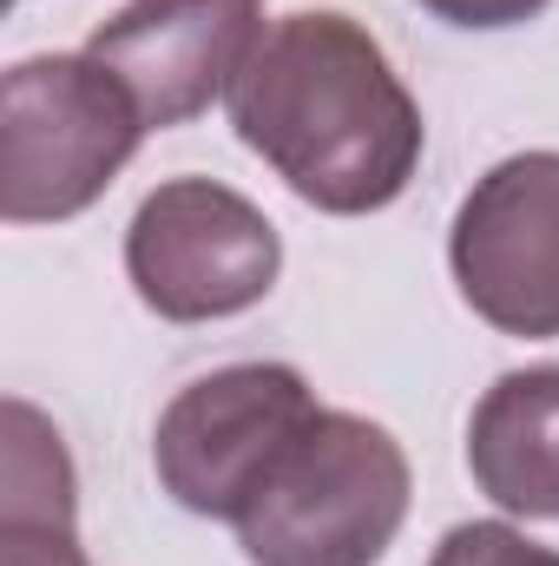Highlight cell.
<instances>
[{"label": "cell", "instance_id": "1", "mask_svg": "<svg viewBox=\"0 0 559 566\" xmlns=\"http://www.w3.org/2000/svg\"><path fill=\"white\" fill-rule=\"evenodd\" d=\"M224 106L238 139L329 218L389 211L428 151L421 106L382 40L336 7L271 20Z\"/></svg>", "mask_w": 559, "mask_h": 566}, {"label": "cell", "instance_id": "2", "mask_svg": "<svg viewBox=\"0 0 559 566\" xmlns=\"http://www.w3.org/2000/svg\"><path fill=\"white\" fill-rule=\"evenodd\" d=\"M409 494L415 474L389 428L316 409L238 521V547L251 566H376L409 521Z\"/></svg>", "mask_w": 559, "mask_h": 566}, {"label": "cell", "instance_id": "3", "mask_svg": "<svg viewBox=\"0 0 559 566\" xmlns=\"http://www.w3.org/2000/svg\"><path fill=\"white\" fill-rule=\"evenodd\" d=\"M145 119L133 93L86 53H33L0 80V218L66 224L133 165Z\"/></svg>", "mask_w": 559, "mask_h": 566}, {"label": "cell", "instance_id": "4", "mask_svg": "<svg viewBox=\"0 0 559 566\" xmlns=\"http://www.w3.org/2000/svg\"><path fill=\"white\" fill-rule=\"evenodd\" d=\"M316 389L289 363H231L184 382L151 428L158 488L198 521H244L296 434L316 422Z\"/></svg>", "mask_w": 559, "mask_h": 566}, {"label": "cell", "instance_id": "5", "mask_svg": "<svg viewBox=\"0 0 559 566\" xmlns=\"http://www.w3.org/2000/svg\"><path fill=\"white\" fill-rule=\"evenodd\" d=\"M126 277L165 323H224L283 277L277 224L218 178H165L126 224Z\"/></svg>", "mask_w": 559, "mask_h": 566}, {"label": "cell", "instance_id": "6", "mask_svg": "<svg viewBox=\"0 0 559 566\" xmlns=\"http://www.w3.org/2000/svg\"><path fill=\"white\" fill-rule=\"evenodd\" d=\"M447 271L500 336H559V151H514L474 178L447 231Z\"/></svg>", "mask_w": 559, "mask_h": 566}, {"label": "cell", "instance_id": "7", "mask_svg": "<svg viewBox=\"0 0 559 566\" xmlns=\"http://www.w3.org/2000/svg\"><path fill=\"white\" fill-rule=\"evenodd\" d=\"M257 40L264 0H126L93 27L86 60H99L133 93L145 133H171L231 93Z\"/></svg>", "mask_w": 559, "mask_h": 566}, {"label": "cell", "instance_id": "8", "mask_svg": "<svg viewBox=\"0 0 559 566\" xmlns=\"http://www.w3.org/2000/svg\"><path fill=\"white\" fill-rule=\"evenodd\" d=\"M474 488L520 521H559V363L507 369L467 416Z\"/></svg>", "mask_w": 559, "mask_h": 566}, {"label": "cell", "instance_id": "9", "mask_svg": "<svg viewBox=\"0 0 559 566\" xmlns=\"http://www.w3.org/2000/svg\"><path fill=\"white\" fill-rule=\"evenodd\" d=\"M0 521H53L80 527V481L60 428L33 402H0Z\"/></svg>", "mask_w": 559, "mask_h": 566}, {"label": "cell", "instance_id": "10", "mask_svg": "<svg viewBox=\"0 0 559 566\" xmlns=\"http://www.w3.org/2000/svg\"><path fill=\"white\" fill-rule=\"evenodd\" d=\"M428 566H559V554L527 541L514 521H461L441 534Z\"/></svg>", "mask_w": 559, "mask_h": 566}, {"label": "cell", "instance_id": "11", "mask_svg": "<svg viewBox=\"0 0 559 566\" xmlns=\"http://www.w3.org/2000/svg\"><path fill=\"white\" fill-rule=\"evenodd\" d=\"M0 566H93L80 547V527L53 521H0Z\"/></svg>", "mask_w": 559, "mask_h": 566}, {"label": "cell", "instance_id": "12", "mask_svg": "<svg viewBox=\"0 0 559 566\" xmlns=\"http://www.w3.org/2000/svg\"><path fill=\"white\" fill-rule=\"evenodd\" d=\"M434 20L467 27V33H500V27H527L534 13H547L553 0H421Z\"/></svg>", "mask_w": 559, "mask_h": 566}]
</instances>
